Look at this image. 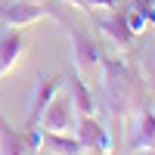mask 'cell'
I'll list each match as a JSON object with an SVG mask.
<instances>
[{
	"mask_svg": "<svg viewBox=\"0 0 155 155\" xmlns=\"http://www.w3.org/2000/svg\"><path fill=\"white\" fill-rule=\"evenodd\" d=\"M102 93H106V102H109V112L115 121L127 118L130 112L143 109L146 106V93H143V81L140 74L121 59H106L102 56Z\"/></svg>",
	"mask_w": 155,
	"mask_h": 155,
	"instance_id": "cell-1",
	"label": "cell"
},
{
	"mask_svg": "<svg viewBox=\"0 0 155 155\" xmlns=\"http://www.w3.org/2000/svg\"><path fill=\"white\" fill-rule=\"evenodd\" d=\"M41 19H53V22H65V16L59 12V6L47 3H31V0H9L0 6V25L3 28H28L37 25Z\"/></svg>",
	"mask_w": 155,
	"mask_h": 155,
	"instance_id": "cell-2",
	"label": "cell"
},
{
	"mask_svg": "<svg viewBox=\"0 0 155 155\" xmlns=\"http://www.w3.org/2000/svg\"><path fill=\"white\" fill-rule=\"evenodd\" d=\"M65 28H68V44H71V65L81 71V74L99 68L102 65V50H99V44L84 28H78V25H68L65 22Z\"/></svg>",
	"mask_w": 155,
	"mask_h": 155,
	"instance_id": "cell-3",
	"label": "cell"
},
{
	"mask_svg": "<svg viewBox=\"0 0 155 155\" xmlns=\"http://www.w3.org/2000/svg\"><path fill=\"white\" fill-rule=\"evenodd\" d=\"M74 137L81 140L84 152H99V155H112L115 149V130H106L96 115H78L74 124Z\"/></svg>",
	"mask_w": 155,
	"mask_h": 155,
	"instance_id": "cell-4",
	"label": "cell"
},
{
	"mask_svg": "<svg viewBox=\"0 0 155 155\" xmlns=\"http://www.w3.org/2000/svg\"><path fill=\"white\" fill-rule=\"evenodd\" d=\"M74 124H78V112L71 106V96H62V93L53 96V102L44 109L41 121H37V127L47 134H74Z\"/></svg>",
	"mask_w": 155,
	"mask_h": 155,
	"instance_id": "cell-5",
	"label": "cell"
},
{
	"mask_svg": "<svg viewBox=\"0 0 155 155\" xmlns=\"http://www.w3.org/2000/svg\"><path fill=\"white\" fill-rule=\"evenodd\" d=\"M56 93H62V74H37L34 90H31V99H28V127L41 121L44 109L53 102Z\"/></svg>",
	"mask_w": 155,
	"mask_h": 155,
	"instance_id": "cell-6",
	"label": "cell"
},
{
	"mask_svg": "<svg viewBox=\"0 0 155 155\" xmlns=\"http://www.w3.org/2000/svg\"><path fill=\"white\" fill-rule=\"evenodd\" d=\"M93 25L109 37V41L118 47V50H127L134 44V31H130V25H127V19H124V12H118V9H106V12H93Z\"/></svg>",
	"mask_w": 155,
	"mask_h": 155,
	"instance_id": "cell-7",
	"label": "cell"
},
{
	"mask_svg": "<svg viewBox=\"0 0 155 155\" xmlns=\"http://www.w3.org/2000/svg\"><path fill=\"white\" fill-rule=\"evenodd\" d=\"M25 50H28V41H25L22 28H3L0 31V78L9 74L25 59Z\"/></svg>",
	"mask_w": 155,
	"mask_h": 155,
	"instance_id": "cell-8",
	"label": "cell"
},
{
	"mask_svg": "<svg viewBox=\"0 0 155 155\" xmlns=\"http://www.w3.org/2000/svg\"><path fill=\"white\" fill-rule=\"evenodd\" d=\"M130 152H155V112L149 106L137 109V124L130 130Z\"/></svg>",
	"mask_w": 155,
	"mask_h": 155,
	"instance_id": "cell-9",
	"label": "cell"
},
{
	"mask_svg": "<svg viewBox=\"0 0 155 155\" xmlns=\"http://www.w3.org/2000/svg\"><path fill=\"white\" fill-rule=\"evenodd\" d=\"M68 96H71V106L78 115H96V99L78 68H71V74H68Z\"/></svg>",
	"mask_w": 155,
	"mask_h": 155,
	"instance_id": "cell-10",
	"label": "cell"
},
{
	"mask_svg": "<svg viewBox=\"0 0 155 155\" xmlns=\"http://www.w3.org/2000/svg\"><path fill=\"white\" fill-rule=\"evenodd\" d=\"M0 155H34L25 130H16L3 115H0Z\"/></svg>",
	"mask_w": 155,
	"mask_h": 155,
	"instance_id": "cell-11",
	"label": "cell"
},
{
	"mask_svg": "<svg viewBox=\"0 0 155 155\" xmlns=\"http://www.w3.org/2000/svg\"><path fill=\"white\" fill-rule=\"evenodd\" d=\"M41 149H47L50 155H84V146L74 134H47L44 130Z\"/></svg>",
	"mask_w": 155,
	"mask_h": 155,
	"instance_id": "cell-12",
	"label": "cell"
},
{
	"mask_svg": "<svg viewBox=\"0 0 155 155\" xmlns=\"http://www.w3.org/2000/svg\"><path fill=\"white\" fill-rule=\"evenodd\" d=\"M124 19H127V25H130V31H134V34H143V31H146V25H149L146 16H143L140 9H134V6L124 12Z\"/></svg>",
	"mask_w": 155,
	"mask_h": 155,
	"instance_id": "cell-13",
	"label": "cell"
},
{
	"mask_svg": "<svg viewBox=\"0 0 155 155\" xmlns=\"http://www.w3.org/2000/svg\"><path fill=\"white\" fill-rule=\"evenodd\" d=\"M81 6L87 12H106V9H118V0H81Z\"/></svg>",
	"mask_w": 155,
	"mask_h": 155,
	"instance_id": "cell-14",
	"label": "cell"
},
{
	"mask_svg": "<svg viewBox=\"0 0 155 155\" xmlns=\"http://www.w3.org/2000/svg\"><path fill=\"white\" fill-rule=\"evenodd\" d=\"M130 6L143 12L149 25H155V0H130Z\"/></svg>",
	"mask_w": 155,
	"mask_h": 155,
	"instance_id": "cell-15",
	"label": "cell"
},
{
	"mask_svg": "<svg viewBox=\"0 0 155 155\" xmlns=\"http://www.w3.org/2000/svg\"><path fill=\"white\" fill-rule=\"evenodd\" d=\"M59 3H65V6H74V9H84V6H81V0H59Z\"/></svg>",
	"mask_w": 155,
	"mask_h": 155,
	"instance_id": "cell-16",
	"label": "cell"
},
{
	"mask_svg": "<svg viewBox=\"0 0 155 155\" xmlns=\"http://www.w3.org/2000/svg\"><path fill=\"white\" fill-rule=\"evenodd\" d=\"M152 84H155V65H152Z\"/></svg>",
	"mask_w": 155,
	"mask_h": 155,
	"instance_id": "cell-17",
	"label": "cell"
},
{
	"mask_svg": "<svg viewBox=\"0 0 155 155\" xmlns=\"http://www.w3.org/2000/svg\"><path fill=\"white\" fill-rule=\"evenodd\" d=\"M31 3H47V0H31Z\"/></svg>",
	"mask_w": 155,
	"mask_h": 155,
	"instance_id": "cell-18",
	"label": "cell"
},
{
	"mask_svg": "<svg viewBox=\"0 0 155 155\" xmlns=\"http://www.w3.org/2000/svg\"><path fill=\"white\" fill-rule=\"evenodd\" d=\"M84 155H99V152H84Z\"/></svg>",
	"mask_w": 155,
	"mask_h": 155,
	"instance_id": "cell-19",
	"label": "cell"
}]
</instances>
